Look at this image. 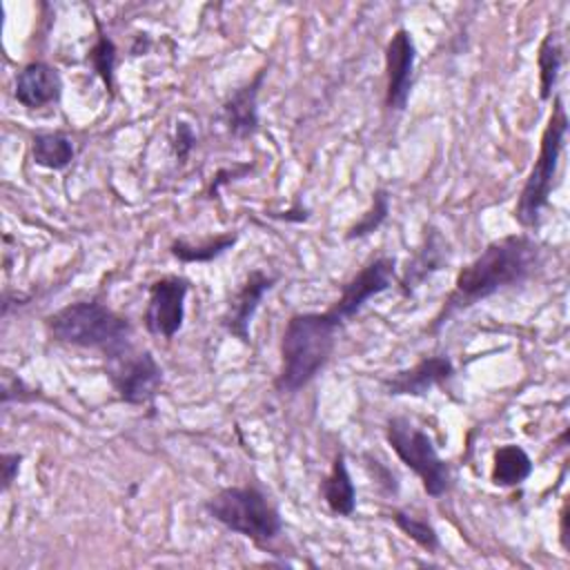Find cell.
Returning <instances> with one entry per match:
<instances>
[{"mask_svg": "<svg viewBox=\"0 0 570 570\" xmlns=\"http://www.w3.org/2000/svg\"><path fill=\"white\" fill-rule=\"evenodd\" d=\"M541 247L528 234H510L488 243L481 254L459 269L454 287L434 316L430 332H439L454 314L488 296L523 283L539 265Z\"/></svg>", "mask_w": 570, "mask_h": 570, "instance_id": "6da1fadb", "label": "cell"}, {"mask_svg": "<svg viewBox=\"0 0 570 570\" xmlns=\"http://www.w3.org/2000/svg\"><path fill=\"white\" fill-rule=\"evenodd\" d=\"M343 321L330 309L292 314L281 338V370L274 387L281 394H296L330 361Z\"/></svg>", "mask_w": 570, "mask_h": 570, "instance_id": "7a4b0ae2", "label": "cell"}, {"mask_svg": "<svg viewBox=\"0 0 570 570\" xmlns=\"http://www.w3.org/2000/svg\"><path fill=\"white\" fill-rule=\"evenodd\" d=\"M53 341L76 347H98L105 354L129 343L131 323L98 301H76L45 318Z\"/></svg>", "mask_w": 570, "mask_h": 570, "instance_id": "3957f363", "label": "cell"}, {"mask_svg": "<svg viewBox=\"0 0 570 570\" xmlns=\"http://www.w3.org/2000/svg\"><path fill=\"white\" fill-rule=\"evenodd\" d=\"M205 510L220 525L258 546L274 541L283 530V519L276 505L256 485L220 488L205 501Z\"/></svg>", "mask_w": 570, "mask_h": 570, "instance_id": "277c9868", "label": "cell"}, {"mask_svg": "<svg viewBox=\"0 0 570 570\" xmlns=\"http://www.w3.org/2000/svg\"><path fill=\"white\" fill-rule=\"evenodd\" d=\"M566 134H568V116H566L563 98L554 96L552 114L541 134L539 156L523 183V189H521L517 207H514V218L525 229H532L539 225L541 212L550 200V191H552L554 176L559 169L561 151L566 145Z\"/></svg>", "mask_w": 570, "mask_h": 570, "instance_id": "5b68a950", "label": "cell"}, {"mask_svg": "<svg viewBox=\"0 0 570 570\" xmlns=\"http://www.w3.org/2000/svg\"><path fill=\"white\" fill-rule=\"evenodd\" d=\"M385 441L421 481L423 490L439 499L452 488V470L448 461H443L432 443L430 434L416 428L405 416H392L385 423Z\"/></svg>", "mask_w": 570, "mask_h": 570, "instance_id": "8992f818", "label": "cell"}, {"mask_svg": "<svg viewBox=\"0 0 570 570\" xmlns=\"http://www.w3.org/2000/svg\"><path fill=\"white\" fill-rule=\"evenodd\" d=\"M105 372L129 405H147L156 399L163 385V367L147 350H134L129 343L105 354Z\"/></svg>", "mask_w": 570, "mask_h": 570, "instance_id": "52a82bcc", "label": "cell"}, {"mask_svg": "<svg viewBox=\"0 0 570 570\" xmlns=\"http://www.w3.org/2000/svg\"><path fill=\"white\" fill-rule=\"evenodd\" d=\"M189 281L183 276H160L149 285L145 327L149 334L174 338L185 321V298Z\"/></svg>", "mask_w": 570, "mask_h": 570, "instance_id": "ba28073f", "label": "cell"}, {"mask_svg": "<svg viewBox=\"0 0 570 570\" xmlns=\"http://www.w3.org/2000/svg\"><path fill=\"white\" fill-rule=\"evenodd\" d=\"M394 258L387 256H379L374 261H370L367 265L361 267V272L356 276H352L343 289L341 296L336 298V303L330 307V312L338 318V321H347L354 314L361 312V307L376 294L385 292L392 285L394 278Z\"/></svg>", "mask_w": 570, "mask_h": 570, "instance_id": "9c48e42d", "label": "cell"}, {"mask_svg": "<svg viewBox=\"0 0 570 570\" xmlns=\"http://www.w3.org/2000/svg\"><path fill=\"white\" fill-rule=\"evenodd\" d=\"M416 47L407 29H396L385 47V105L392 111H403L412 91Z\"/></svg>", "mask_w": 570, "mask_h": 570, "instance_id": "30bf717a", "label": "cell"}, {"mask_svg": "<svg viewBox=\"0 0 570 570\" xmlns=\"http://www.w3.org/2000/svg\"><path fill=\"white\" fill-rule=\"evenodd\" d=\"M452 374L454 365L445 354L423 356L416 365L383 379V390L390 396H428L432 387L445 385Z\"/></svg>", "mask_w": 570, "mask_h": 570, "instance_id": "8fae6325", "label": "cell"}, {"mask_svg": "<svg viewBox=\"0 0 570 570\" xmlns=\"http://www.w3.org/2000/svg\"><path fill=\"white\" fill-rule=\"evenodd\" d=\"M276 276L263 272V269H252L240 287L236 289L227 314L223 316L225 330L236 336L240 343H249V325L252 318L263 301V296L274 287Z\"/></svg>", "mask_w": 570, "mask_h": 570, "instance_id": "7c38bea8", "label": "cell"}, {"mask_svg": "<svg viewBox=\"0 0 570 570\" xmlns=\"http://www.w3.org/2000/svg\"><path fill=\"white\" fill-rule=\"evenodd\" d=\"M13 96L27 109H40L58 102L62 96V78L56 67L42 60L27 62L13 80Z\"/></svg>", "mask_w": 570, "mask_h": 570, "instance_id": "4fadbf2b", "label": "cell"}, {"mask_svg": "<svg viewBox=\"0 0 570 570\" xmlns=\"http://www.w3.org/2000/svg\"><path fill=\"white\" fill-rule=\"evenodd\" d=\"M267 69H258L256 76L238 87L223 105V120L232 136L247 138L258 129V94Z\"/></svg>", "mask_w": 570, "mask_h": 570, "instance_id": "5bb4252c", "label": "cell"}, {"mask_svg": "<svg viewBox=\"0 0 570 570\" xmlns=\"http://www.w3.org/2000/svg\"><path fill=\"white\" fill-rule=\"evenodd\" d=\"M445 263H448V243L436 229H430L423 238V245L416 249L412 261H407V265H405V272L401 276V292L405 296L412 294L419 285H423Z\"/></svg>", "mask_w": 570, "mask_h": 570, "instance_id": "9a60e30c", "label": "cell"}, {"mask_svg": "<svg viewBox=\"0 0 570 570\" xmlns=\"http://www.w3.org/2000/svg\"><path fill=\"white\" fill-rule=\"evenodd\" d=\"M321 494L325 505L330 508L332 514L338 517H350L356 510V488L354 481L350 476L347 463H345V454L338 452L332 461V468L327 472V476L321 483Z\"/></svg>", "mask_w": 570, "mask_h": 570, "instance_id": "2e32d148", "label": "cell"}, {"mask_svg": "<svg viewBox=\"0 0 570 570\" xmlns=\"http://www.w3.org/2000/svg\"><path fill=\"white\" fill-rule=\"evenodd\" d=\"M532 472V459L517 443H505L494 450L490 481L499 488L521 485Z\"/></svg>", "mask_w": 570, "mask_h": 570, "instance_id": "e0dca14e", "label": "cell"}, {"mask_svg": "<svg viewBox=\"0 0 570 570\" xmlns=\"http://www.w3.org/2000/svg\"><path fill=\"white\" fill-rule=\"evenodd\" d=\"M29 151H31V160L38 167L53 169V171H60V169L69 167L73 156H76V147H73L71 138L62 131L36 134L31 138V149Z\"/></svg>", "mask_w": 570, "mask_h": 570, "instance_id": "ac0fdd59", "label": "cell"}, {"mask_svg": "<svg viewBox=\"0 0 570 570\" xmlns=\"http://www.w3.org/2000/svg\"><path fill=\"white\" fill-rule=\"evenodd\" d=\"M238 240V234L234 232H225V234H216V236H209L205 240H198V243H189V240H174L169 245V252L174 258L183 261V263H209L214 258H218L220 254H225L227 249H232Z\"/></svg>", "mask_w": 570, "mask_h": 570, "instance_id": "d6986e66", "label": "cell"}, {"mask_svg": "<svg viewBox=\"0 0 570 570\" xmlns=\"http://www.w3.org/2000/svg\"><path fill=\"white\" fill-rule=\"evenodd\" d=\"M563 65V47L559 40V33L554 29H550L537 51V67H539V96L541 100H550L557 80H559V71Z\"/></svg>", "mask_w": 570, "mask_h": 570, "instance_id": "ffe728a7", "label": "cell"}, {"mask_svg": "<svg viewBox=\"0 0 570 570\" xmlns=\"http://www.w3.org/2000/svg\"><path fill=\"white\" fill-rule=\"evenodd\" d=\"M387 214H390V194H387V189L379 187L372 194L370 209H365V214L347 229L345 238L356 240V238H365V236L374 234L387 220Z\"/></svg>", "mask_w": 570, "mask_h": 570, "instance_id": "44dd1931", "label": "cell"}, {"mask_svg": "<svg viewBox=\"0 0 570 570\" xmlns=\"http://www.w3.org/2000/svg\"><path fill=\"white\" fill-rule=\"evenodd\" d=\"M392 521L396 523V528L405 537H410L423 550L432 552V550L439 548V534H436V530L432 528V523L428 519L414 517L412 512H405V510H394L392 512Z\"/></svg>", "mask_w": 570, "mask_h": 570, "instance_id": "7402d4cb", "label": "cell"}, {"mask_svg": "<svg viewBox=\"0 0 570 570\" xmlns=\"http://www.w3.org/2000/svg\"><path fill=\"white\" fill-rule=\"evenodd\" d=\"M98 27V40L96 45L89 49V62L94 67V71L100 76V80L105 82L107 91H114V69H116V45L114 40L102 31L100 22L96 20Z\"/></svg>", "mask_w": 570, "mask_h": 570, "instance_id": "603a6c76", "label": "cell"}, {"mask_svg": "<svg viewBox=\"0 0 570 570\" xmlns=\"http://www.w3.org/2000/svg\"><path fill=\"white\" fill-rule=\"evenodd\" d=\"M0 399H2V405L7 407L9 403H31V401H38L42 399L38 390H33L31 385H27L20 376H16L13 372L4 370L2 374V390H0Z\"/></svg>", "mask_w": 570, "mask_h": 570, "instance_id": "cb8c5ba5", "label": "cell"}, {"mask_svg": "<svg viewBox=\"0 0 570 570\" xmlns=\"http://www.w3.org/2000/svg\"><path fill=\"white\" fill-rule=\"evenodd\" d=\"M365 465H367V470L374 474V481L383 488V492H387V494H396V492H399L396 474H394L387 465H383L379 459H374V456H370V454H365Z\"/></svg>", "mask_w": 570, "mask_h": 570, "instance_id": "d4e9b609", "label": "cell"}, {"mask_svg": "<svg viewBox=\"0 0 570 570\" xmlns=\"http://www.w3.org/2000/svg\"><path fill=\"white\" fill-rule=\"evenodd\" d=\"M249 171H252V165H247V163H240V165H232V167L218 169V171L214 174L212 185H209V191H207V194H209V198H214L223 185H227V183H232V180H236V178H243V176H245V174H249Z\"/></svg>", "mask_w": 570, "mask_h": 570, "instance_id": "484cf974", "label": "cell"}, {"mask_svg": "<svg viewBox=\"0 0 570 570\" xmlns=\"http://www.w3.org/2000/svg\"><path fill=\"white\" fill-rule=\"evenodd\" d=\"M194 145H196V134H194V129L189 127V122L180 120V122L176 125V138H174V154H176V158H178V160H185V158L189 156V151L194 149Z\"/></svg>", "mask_w": 570, "mask_h": 570, "instance_id": "4316f807", "label": "cell"}, {"mask_svg": "<svg viewBox=\"0 0 570 570\" xmlns=\"http://www.w3.org/2000/svg\"><path fill=\"white\" fill-rule=\"evenodd\" d=\"M0 468H2V492H7L13 481L18 479V472H20V463H22V454L18 452H4L2 459H0Z\"/></svg>", "mask_w": 570, "mask_h": 570, "instance_id": "83f0119b", "label": "cell"}, {"mask_svg": "<svg viewBox=\"0 0 570 570\" xmlns=\"http://www.w3.org/2000/svg\"><path fill=\"white\" fill-rule=\"evenodd\" d=\"M566 523H568V503H563V510H561V546H563V550H568V530H566Z\"/></svg>", "mask_w": 570, "mask_h": 570, "instance_id": "f1b7e54d", "label": "cell"}]
</instances>
